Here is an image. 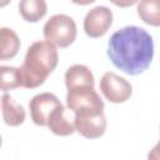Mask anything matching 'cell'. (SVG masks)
Instances as JSON below:
<instances>
[{
	"label": "cell",
	"instance_id": "1",
	"mask_svg": "<svg viewBox=\"0 0 160 160\" xmlns=\"http://www.w3.org/2000/svg\"><path fill=\"white\" fill-rule=\"evenodd\" d=\"M108 56L112 65L128 75H139L151 64L154 41L139 26H125L115 31L108 42Z\"/></svg>",
	"mask_w": 160,
	"mask_h": 160
},
{
	"label": "cell",
	"instance_id": "3",
	"mask_svg": "<svg viewBox=\"0 0 160 160\" xmlns=\"http://www.w3.org/2000/svg\"><path fill=\"white\" fill-rule=\"evenodd\" d=\"M44 38L58 48H68L76 39V24L65 14L52 15L44 25Z\"/></svg>",
	"mask_w": 160,
	"mask_h": 160
},
{
	"label": "cell",
	"instance_id": "9",
	"mask_svg": "<svg viewBox=\"0 0 160 160\" xmlns=\"http://www.w3.org/2000/svg\"><path fill=\"white\" fill-rule=\"evenodd\" d=\"M71 110L69 112L64 108V105H59L50 115L48 121V128L51 132L59 136H69L76 131L75 122H74V112L70 115Z\"/></svg>",
	"mask_w": 160,
	"mask_h": 160
},
{
	"label": "cell",
	"instance_id": "16",
	"mask_svg": "<svg viewBox=\"0 0 160 160\" xmlns=\"http://www.w3.org/2000/svg\"><path fill=\"white\" fill-rule=\"evenodd\" d=\"M111 1L114 5L119 6V8H129V6H132L134 4H136L139 0H109Z\"/></svg>",
	"mask_w": 160,
	"mask_h": 160
},
{
	"label": "cell",
	"instance_id": "15",
	"mask_svg": "<svg viewBox=\"0 0 160 160\" xmlns=\"http://www.w3.org/2000/svg\"><path fill=\"white\" fill-rule=\"evenodd\" d=\"M0 86L2 91L12 90L22 86V79L20 68L12 66H1L0 68Z\"/></svg>",
	"mask_w": 160,
	"mask_h": 160
},
{
	"label": "cell",
	"instance_id": "14",
	"mask_svg": "<svg viewBox=\"0 0 160 160\" xmlns=\"http://www.w3.org/2000/svg\"><path fill=\"white\" fill-rule=\"evenodd\" d=\"M138 15L145 24L160 26V0H140Z\"/></svg>",
	"mask_w": 160,
	"mask_h": 160
},
{
	"label": "cell",
	"instance_id": "13",
	"mask_svg": "<svg viewBox=\"0 0 160 160\" xmlns=\"http://www.w3.org/2000/svg\"><path fill=\"white\" fill-rule=\"evenodd\" d=\"M0 39H1V50H0V59L8 60L14 58L20 49V40L16 32L9 28L0 29Z\"/></svg>",
	"mask_w": 160,
	"mask_h": 160
},
{
	"label": "cell",
	"instance_id": "19",
	"mask_svg": "<svg viewBox=\"0 0 160 160\" xmlns=\"http://www.w3.org/2000/svg\"><path fill=\"white\" fill-rule=\"evenodd\" d=\"M11 0H1V2H0V5H1V8H4L5 5H8L9 2H10Z\"/></svg>",
	"mask_w": 160,
	"mask_h": 160
},
{
	"label": "cell",
	"instance_id": "10",
	"mask_svg": "<svg viewBox=\"0 0 160 160\" xmlns=\"http://www.w3.org/2000/svg\"><path fill=\"white\" fill-rule=\"evenodd\" d=\"M2 108V119L4 122L9 126H19L25 120V109L18 104L9 94H4L1 98Z\"/></svg>",
	"mask_w": 160,
	"mask_h": 160
},
{
	"label": "cell",
	"instance_id": "2",
	"mask_svg": "<svg viewBox=\"0 0 160 160\" xmlns=\"http://www.w3.org/2000/svg\"><path fill=\"white\" fill-rule=\"evenodd\" d=\"M58 61V50L54 44L48 40L32 42L26 51L24 64L20 66L22 88L35 89L42 85L55 70Z\"/></svg>",
	"mask_w": 160,
	"mask_h": 160
},
{
	"label": "cell",
	"instance_id": "18",
	"mask_svg": "<svg viewBox=\"0 0 160 160\" xmlns=\"http://www.w3.org/2000/svg\"><path fill=\"white\" fill-rule=\"evenodd\" d=\"M74 4H78V5H89L91 2H94L95 0H71Z\"/></svg>",
	"mask_w": 160,
	"mask_h": 160
},
{
	"label": "cell",
	"instance_id": "8",
	"mask_svg": "<svg viewBox=\"0 0 160 160\" xmlns=\"http://www.w3.org/2000/svg\"><path fill=\"white\" fill-rule=\"evenodd\" d=\"M59 105H61L60 100L58 99L56 95L51 92H41L35 95L29 102L31 120L34 121L35 125L48 126V121L51 112Z\"/></svg>",
	"mask_w": 160,
	"mask_h": 160
},
{
	"label": "cell",
	"instance_id": "4",
	"mask_svg": "<svg viewBox=\"0 0 160 160\" xmlns=\"http://www.w3.org/2000/svg\"><path fill=\"white\" fill-rule=\"evenodd\" d=\"M66 106L74 114L104 111V101L91 85H80L68 89Z\"/></svg>",
	"mask_w": 160,
	"mask_h": 160
},
{
	"label": "cell",
	"instance_id": "17",
	"mask_svg": "<svg viewBox=\"0 0 160 160\" xmlns=\"http://www.w3.org/2000/svg\"><path fill=\"white\" fill-rule=\"evenodd\" d=\"M148 158L151 159V160H160V141L151 149V151L149 152Z\"/></svg>",
	"mask_w": 160,
	"mask_h": 160
},
{
	"label": "cell",
	"instance_id": "6",
	"mask_svg": "<svg viewBox=\"0 0 160 160\" xmlns=\"http://www.w3.org/2000/svg\"><path fill=\"white\" fill-rule=\"evenodd\" d=\"M76 131L86 139H98L106 131V118L101 112H76L74 114Z\"/></svg>",
	"mask_w": 160,
	"mask_h": 160
},
{
	"label": "cell",
	"instance_id": "7",
	"mask_svg": "<svg viewBox=\"0 0 160 160\" xmlns=\"http://www.w3.org/2000/svg\"><path fill=\"white\" fill-rule=\"evenodd\" d=\"M112 24V11L108 6H95L84 19V31L89 38L104 36Z\"/></svg>",
	"mask_w": 160,
	"mask_h": 160
},
{
	"label": "cell",
	"instance_id": "12",
	"mask_svg": "<svg viewBox=\"0 0 160 160\" xmlns=\"http://www.w3.org/2000/svg\"><path fill=\"white\" fill-rule=\"evenodd\" d=\"M48 11V5L45 0H20L19 12L21 18L28 22L40 21Z\"/></svg>",
	"mask_w": 160,
	"mask_h": 160
},
{
	"label": "cell",
	"instance_id": "11",
	"mask_svg": "<svg viewBox=\"0 0 160 160\" xmlns=\"http://www.w3.org/2000/svg\"><path fill=\"white\" fill-rule=\"evenodd\" d=\"M65 85L66 89H71L80 85L94 86V75L88 66L75 64L70 66L65 72Z\"/></svg>",
	"mask_w": 160,
	"mask_h": 160
},
{
	"label": "cell",
	"instance_id": "5",
	"mask_svg": "<svg viewBox=\"0 0 160 160\" xmlns=\"http://www.w3.org/2000/svg\"><path fill=\"white\" fill-rule=\"evenodd\" d=\"M99 88L105 99L114 104L125 102L132 94L131 84L112 71H108L102 75Z\"/></svg>",
	"mask_w": 160,
	"mask_h": 160
}]
</instances>
